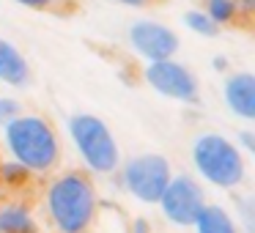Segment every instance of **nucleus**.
I'll return each mask as SVG.
<instances>
[{
	"instance_id": "f257e3e1",
	"label": "nucleus",
	"mask_w": 255,
	"mask_h": 233,
	"mask_svg": "<svg viewBox=\"0 0 255 233\" xmlns=\"http://www.w3.org/2000/svg\"><path fill=\"white\" fill-rule=\"evenodd\" d=\"M47 217L58 233H91L99 214V198L88 170H66L55 176L44 195Z\"/></svg>"
},
{
	"instance_id": "f03ea898",
	"label": "nucleus",
	"mask_w": 255,
	"mask_h": 233,
	"mask_svg": "<svg viewBox=\"0 0 255 233\" xmlns=\"http://www.w3.org/2000/svg\"><path fill=\"white\" fill-rule=\"evenodd\" d=\"M14 162L33 176L52 173L61 162V140L44 116H17L3 126Z\"/></svg>"
},
{
	"instance_id": "7ed1b4c3",
	"label": "nucleus",
	"mask_w": 255,
	"mask_h": 233,
	"mask_svg": "<svg viewBox=\"0 0 255 233\" xmlns=\"http://www.w3.org/2000/svg\"><path fill=\"white\" fill-rule=\"evenodd\" d=\"M195 170L220 189H236L244 181V156L236 143L222 134H200L192 145Z\"/></svg>"
},
{
	"instance_id": "20e7f679",
	"label": "nucleus",
	"mask_w": 255,
	"mask_h": 233,
	"mask_svg": "<svg viewBox=\"0 0 255 233\" xmlns=\"http://www.w3.org/2000/svg\"><path fill=\"white\" fill-rule=\"evenodd\" d=\"M69 134H72L74 145H77L80 156H83L85 167L99 176H110L121 165V154H118V143L107 123L88 113H77L69 121Z\"/></svg>"
},
{
	"instance_id": "39448f33",
	"label": "nucleus",
	"mask_w": 255,
	"mask_h": 233,
	"mask_svg": "<svg viewBox=\"0 0 255 233\" xmlns=\"http://www.w3.org/2000/svg\"><path fill=\"white\" fill-rule=\"evenodd\" d=\"M170 178H173L170 162L159 154L132 156L124 165V173H121V181L127 187V192L134 195L140 203H159Z\"/></svg>"
},
{
	"instance_id": "423d86ee",
	"label": "nucleus",
	"mask_w": 255,
	"mask_h": 233,
	"mask_svg": "<svg viewBox=\"0 0 255 233\" xmlns=\"http://www.w3.org/2000/svg\"><path fill=\"white\" fill-rule=\"evenodd\" d=\"M203 206H206V195L192 176H173L159 198V209L165 214V220L178 228L195 225Z\"/></svg>"
},
{
	"instance_id": "0eeeda50",
	"label": "nucleus",
	"mask_w": 255,
	"mask_h": 233,
	"mask_svg": "<svg viewBox=\"0 0 255 233\" xmlns=\"http://www.w3.org/2000/svg\"><path fill=\"white\" fill-rule=\"evenodd\" d=\"M143 74H145V83L156 94L176 102H187V105L198 102V80H195V74L187 66L176 63L173 58L170 61H151Z\"/></svg>"
},
{
	"instance_id": "6e6552de",
	"label": "nucleus",
	"mask_w": 255,
	"mask_h": 233,
	"mask_svg": "<svg viewBox=\"0 0 255 233\" xmlns=\"http://www.w3.org/2000/svg\"><path fill=\"white\" fill-rule=\"evenodd\" d=\"M129 41L132 47L145 58V61H170L178 52V36L170 28L159 22H134L129 30Z\"/></svg>"
},
{
	"instance_id": "1a4fd4ad",
	"label": "nucleus",
	"mask_w": 255,
	"mask_h": 233,
	"mask_svg": "<svg viewBox=\"0 0 255 233\" xmlns=\"http://www.w3.org/2000/svg\"><path fill=\"white\" fill-rule=\"evenodd\" d=\"M225 105L244 121L255 118V77L250 72H236L225 80Z\"/></svg>"
},
{
	"instance_id": "9d476101",
	"label": "nucleus",
	"mask_w": 255,
	"mask_h": 233,
	"mask_svg": "<svg viewBox=\"0 0 255 233\" xmlns=\"http://www.w3.org/2000/svg\"><path fill=\"white\" fill-rule=\"evenodd\" d=\"M0 83L25 88L30 83V66L11 41L0 39Z\"/></svg>"
},
{
	"instance_id": "9b49d317",
	"label": "nucleus",
	"mask_w": 255,
	"mask_h": 233,
	"mask_svg": "<svg viewBox=\"0 0 255 233\" xmlns=\"http://www.w3.org/2000/svg\"><path fill=\"white\" fill-rule=\"evenodd\" d=\"M0 233H39V228L25 203H3L0 206Z\"/></svg>"
},
{
	"instance_id": "f8f14e48",
	"label": "nucleus",
	"mask_w": 255,
	"mask_h": 233,
	"mask_svg": "<svg viewBox=\"0 0 255 233\" xmlns=\"http://www.w3.org/2000/svg\"><path fill=\"white\" fill-rule=\"evenodd\" d=\"M192 228H195V233H239L233 217L217 203H206Z\"/></svg>"
},
{
	"instance_id": "ddd939ff",
	"label": "nucleus",
	"mask_w": 255,
	"mask_h": 233,
	"mask_svg": "<svg viewBox=\"0 0 255 233\" xmlns=\"http://www.w3.org/2000/svg\"><path fill=\"white\" fill-rule=\"evenodd\" d=\"M19 6L30 8V11L47 14V17H58V19H72L77 14H83L85 0H14Z\"/></svg>"
},
{
	"instance_id": "4468645a",
	"label": "nucleus",
	"mask_w": 255,
	"mask_h": 233,
	"mask_svg": "<svg viewBox=\"0 0 255 233\" xmlns=\"http://www.w3.org/2000/svg\"><path fill=\"white\" fill-rule=\"evenodd\" d=\"M206 14L217 28H228V25H247L239 11L236 0H206Z\"/></svg>"
},
{
	"instance_id": "2eb2a0df",
	"label": "nucleus",
	"mask_w": 255,
	"mask_h": 233,
	"mask_svg": "<svg viewBox=\"0 0 255 233\" xmlns=\"http://www.w3.org/2000/svg\"><path fill=\"white\" fill-rule=\"evenodd\" d=\"M184 22H187L195 33H200V36H217V33H220V28L211 22L206 11H187V14H184Z\"/></svg>"
},
{
	"instance_id": "dca6fc26",
	"label": "nucleus",
	"mask_w": 255,
	"mask_h": 233,
	"mask_svg": "<svg viewBox=\"0 0 255 233\" xmlns=\"http://www.w3.org/2000/svg\"><path fill=\"white\" fill-rule=\"evenodd\" d=\"M19 116V105L14 99H0V126H6L8 121Z\"/></svg>"
},
{
	"instance_id": "f3484780",
	"label": "nucleus",
	"mask_w": 255,
	"mask_h": 233,
	"mask_svg": "<svg viewBox=\"0 0 255 233\" xmlns=\"http://www.w3.org/2000/svg\"><path fill=\"white\" fill-rule=\"evenodd\" d=\"M239 3V11H242V17H244V22H253V17H255V0H236Z\"/></svg>"
},
{
	"instance_id": "a211bd4d",
	"label": "nucleus",
	"mask_w": 255,
	"mask_h": 233,
	"mask_svg": "<svg viewBox=\"0 0 255 233\" xmlns=\"http://www.w3.org/2000/svg\"><path fill=\"white\" fill-rule=\"evenodd\" d=\"M116 3H124V6H132V8H154V6H162L165 0H116Z\"/></svg>"
}]
</instances>
